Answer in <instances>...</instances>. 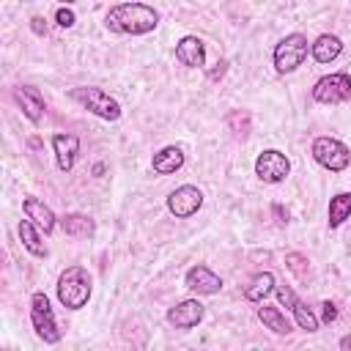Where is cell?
Wrapping results in <instances>:
<instances>
[{
	"mask_svg": "<svg viewBox=\"0 0 351 351\" xmlns=\"http://www.w3.org/2000/svg\"><path fill=\"white\" fill-rule=\"evenodd\" d=\"M104 25L112 33L140 36V33H148V30H154L159 25V14L145 3H121V5H112L107 11Z\"/></svg>",
	"mask_w": 351,
	"mask_h": 351,
	"instance_id": "1",
	"label": "cell"
},
{
	"mask_svg": "<svg viewBox=\"0 0 351 351\" xmlns=\"http://www.w3.org/2000/svg\"><path fill=\"white\" fill-rule=\"evenodd\" d=\"M90 274L82 269V266H69L60 277H58V299L63 307L69 310H80L88 304L90 299Z\"/></svg>",
	"mask_w": 351,
	"mask_h": 351,
	"instance_id": "2",
	"label": "cell"
},
{
	"mask_svg": "<svg viewBox=\"0 0 351 351\" xmlns=\"http://www.w3.org/2000/svg\"><path fill=\"white\" fill-rule=\"evenodd\" d=\"M69 96L104 121H118V115H121V104L110 93H104L101 88H71Z\"/></svg>",
	"mask_w": 351,
	"mask_h": 351,
	"instance_id": "3",
	"label": "cell"
},
{
	"mask_svg": "<svg viewBox=\"0 0 351 351\" xmlns=\"http://www.w3.org/2000/svg\"><path fill=\"white\" fill-rule=\"evenodd\" d=\"M313 159H315L321 167H326V170H332V173H340V170L348 167L351 154H348V148H346L340 140H335V137H315V140H313Z\"/></svg>",
	"mask_w": 351,
	"mask_h": 351,
	"instance_id": "4",
	"label": "cell"
},
{
	"mask_svg": "<svg viewBox=\"0 0 351 351\" xmlns=\"http://www.w3.org/2000/svg\"><path fill=\"white\" fill-rule=\"evenodd\" d=\"M304 58H307V38L302 33H291L274 47V69L280 74L293 71L296 66H302Z\"/></svg>",
	"mask_w": 351,
	"mask_h": 351,
	"instance_id": "5",
	"label": "cell"
},
{
	"mask_svg": "<svg viewBox=\"0 0 351 351\" xmlns=\"http://www.w3.org/2000/svg\"><path fill=\"white\" fill-rule=\"evenodd\" d=\"M30 321H33V329L38 332V337L44 343H58L60 340V329L55 324L49 299L44 293H33V299H30Z\"/></svg>",
	"mask_w": 351,
	"mask_h": 351,
	"instance_id": "6",
	"label": "cell"
},
{
	"mask_svg": "<svg viewBox=\"0 0 351 351\" xmlns=\"http://www.w3.org/2000/svg\"><path fill=\"white\" fill-rule=\"evenodd\" d=\"M313 99L321 101V104H337V101L351 99V77H348L346 71L321 77V80L313 85Z\"/></svg>",
	"mask_w": 351,
	"mask_h": 351,
	"instance_id": "7",
	"label": "cell"
},
{
	"mask_svg": "<svg viewBox=\"0 0 351 351\" xmlns=\"http://www.w3.org/2000/svg\"><path fill=\"white\" fill-rule=\"evenodd\" d=\"M255 173H258V178L266 181V184H280V181L291 173V162H288L285 154L269 148V151H263V154L255 159Z\"/></svg>",
	"mask_w": 351,
	"mask_h": 351,
	"instance_id": "8",
	"label": "cell"
},
{
	"mask_svg": "<svg viewBox=\"0 0 351 351\" xmlns=\"http://www.w3.org/2000/svg\"><path fill=\"white\" fill-rule=\"evenodd\" d=\"M203 206V192L197 189V186H178L176 192H170V197H167V208H170V214L173 217H178V219H186V217H192V214H197V208Z\"/></svg>",
	"mask_w": 351,
	"mask_h": 351,
	"instance_id": "9",
	"label": "cell"
},
{
	"mask_svg": "<svg viewBox=\"0 0 351 351\" xmlns=\"http://www.w3.org/2000/svg\"><path fill=\"white\" fill-rule=\"evenodd\" d=\"M274 293H277L280 304H285V307L293 313V318H296V324H299L302 329H307V332H315V329H318V318H315V313H313L310 307H304V302H299L288 285H277Z\"/></svg>",
	"mask_w": 351,
	"mask_h": 351,
	"instance_id": "10",
	"label": "cell"
},
{
	"mask_svg": "<svg viewBox=\"0 0 351 351\" xmlns=\"http://www.w3.org/2000/svg\"><path fill=\"white\" fill-rule=\"evenodd\" d=\"M200 318H203V304L197 299H184L167 310V324H173L176 329H192L200 324Z\"/></svg>",
	"mask_w": 351,
	"mask_h": 351,
	"instance_id": "11",
	"label": "cell"
},
{
	"mask_svg": "<svg viewBox=\"0 0 351 351\" xmlns=\"http://www.w3.org/2000/svg\"><path fill=\"white\" fill-rule=\"evenodd\" d=\"M176 60L189 66V69H197L206 63V44L197 38V36H184L178 44H176Z\"/></svg>",
	"mask_w": 351,
	"mask_h": 351,
	"instance_id": "12",
	"label": "cell"
},
{
	"mask_svg": "<svg viewBox=\"0 0 351 351\" xmlns=\"http://www.w3.org/2000/svg\"><path fill=\"white\" fill-rule=\"evenodd\" d=\"M14 99H16V104L22 107V112H25L33 123H38V121L44 118V99H41L38 88H33V85H19V88L14 90Z\"/></svg>",
	"mask_w": 351,
	"mask_h": 351,
	"instance_id": "13",
	"label": "cell"
},
{
	"mask_svg": "<svg viewBox=\"0 0 351 351\" xmlns=\"http://www.w3.org/2000/svg\"><path fill=\"white\" fill-rule=\"evenodd\" d=\"M186 288L195 293H217L222 288V280L208 266H192L186 271Z\"/></svg>",
	"mask_w": 351,
	"mask_h": 351,
	"instance_id": "14",
	"label": "cell"
},
{
	"mask_svg": "<svg viewBox=\"0 0 351 351\" xmlns=\"http://www.w3.org/2000/svg\"><path fill=\"white\" fill-rule=\"evenodd\" d=\"M52 148H55L58 167L63 173H69L74 167V159H77V151H80V140L74 134H55L52 137Z\"/></svg>",
	"mask_w": 351,
	"mask_h": 351,
	"instance_id": "15",
	"label": "cell"
},
{
	"mask_svg": "<svg viewBox=\"0 0 351 351\" xmlns=\"http://www.w3.org/2000/svg\"><path fill=\"white\" fill-rule=\"evenodd\" d=\"M22 208H25V214H27L30 222H36L44 233H52V228H55V214H52L49 206H44L38 197H25V200H22Z\"/></svg>",
	"mask_w": 351,
	"mask_h": 351,
	"instance_id": "16",
	"label": "cell"
},
{
	"mask_svg": "<svg viewBox=\"0 0 351 351\" xmlns=\"http://www.w3.org/2000/svg\"><path fill=\"white\" fill-rule=\"evenodd\" d=\"M310 52H313V58H315L318 63H332V60L343 52V41H340L337 36H332V33H324V36H318V38L310 44Z\"/></svg>",
	"mask_w": 351,
	"mask_h": 351,
	"instance_id": "17",
	"label": "cell"
},
{
	"mask_svg": "<svg viewBox=\"0 0 351 351\" xmlns=\"http://www.w3.org/2000/svg\"><path fill=\"white\" fill-rule=\"evenodd\" d=\"M154 170L156 173H162V176H167V173H176L181 165H184V151L178 148V145H167V148H162L159 154H154Z\"/></svg>",
	"mask_w": 351,
	"mask_h": 351,
	"instance_id": "18",
	"label": "cell"
},
{
	"mask_svg": "<svg viewBox=\"0 0 351 351\" xmlns=\"http://www.w3.org/2000/svg\"><path fill=\"white\" fill-rule=\"evenodd\" d=\"M60 225H63V230H66L69 236H77V239H88V236H93V230H96L93 219L85 217V214H66V217L60 219Z\"/></svg>",
	"mask_w": 351,
	"mask_h": 351,
	"instance_id": "19",
	"label": "cell"
},
{
	"mask_svg": "<svg viewBox=\"0 0 351 351\" xmlns=\"http://www.w3.org/2000/svg\"><path fill=\"white\" fill-rule=\"evenodd\" d=\"M16 230H19L22 247H25L30 255H36V258H44V255H47V247H44V241H41V236L36 233V228H33V222H30V219H22Z\"/></svg>",
	"mask_w": 351,
	"mask_h": 351,
	"instance_id": "20",
	"label": "cell"
},
{
	"mask_svg": "<svg viewBox=\"0 0 351 351\" xmlns=\"http://www.w3.org/2000/svg\"><path fill=\"white\" fill-rule=\"evenodd\" d=\"M351 217V192H340L329 200V228H340Z\"/></svg>",
	"mask_w": 351,
	"mask_h": 351,
	"instance_id": "21",
	"label": "cell"
},
{
	"mask_svg": "<svg viewBox=\"0 0 351 351\" xmlns=\"http://www.w3.org/2000/svg\"><path fill=\"white\" fill-rule=\"evenodd\" d=\"M271 291H274V274H271V271H261V274H255V277L250 280L244 296H247L250 302H261V299L269 296Z\"/></svg>",
	"mask_w": 351,
	"mask_h": 351,
	"instance_id": "22",
	"label": "cell"
},
{
	"mask_svg": "<svg viewBox=\"0 0 351 351\" xmlns=\"http://www.w3.org/2000/svg\"><path fill=\"white\" fill-rule=\"evenodd\" d=\"M258 318L263 321L266 329H271V332H277V335H288V332H291V321H288L277 307H261V310H258Z\"/></svg>",
	"mask_w": 351,
	"mask_h": 351,
	"instance_id": "23",
	"label": "cell"
},
{
	"mask_svg": "<svg viewBox=\"0 0 351 351\" xmlns=\"http://www.w3.org/2000/svg\"><path fill=\"white\" fill-rule=\"evenodd\" d=\"M228 129L233 132V137H247L250 134V112L247 110H233L228 115Z\"/></svg>",
	"mask_w": 351,
	"mask_h": 351,
	"instance_id": "24",
	"label": "cell"
},
{
	"mask_svg": "<svg viewBox=\"0 0 351 351\" xmlns=\"http://www.w3.org/2000/svg\"><path fill=\"white\" fill-rule=\"evenodd\" d=\"M285 266L296 274V280H307V274H310V261L302 252H288L285 255Z\"/></svg>",
	"mask_w": 351,
	"mask_h": 351,
	"instance_id": "25",
	"label": "cell"
},
{
	"mask_svg": "<svg viewBox=\"0 0 351 351\" xmlns=\"http://www.w3.org/2000/svg\"><path fill=\"white\" fill-rule=\"evenodd\" d=\"M55 19H58L60 27H71V25H74V11H71V8H58Z\"/></svg>",
	"mask_w": 351,
	"mask_h": 351,
	"instance_id": "26",
	"label": "cell"
},
{
	"mask_svg": "<svg viewBox=\"0 0 351 351\" xmlns=\"http://www.w3.org/2000/svg\"><path fill=\"white\" fill-rule=\"evenodd\" d=\"M321 315H324V321L329 324V321H335V318H337V307H335L332 302H324V304H321Z\"/></svg>",
	"mask_w": 351,
	"mask_h": 351,
	"instance_id": "27",
	"label": "cell"
},
{
	"mask_svg": "<svg viewBox=\"0 0 351 351\" xmlns=\"http://www.w3.org/2000/svg\"><path fill=\"white\" fill-rule=\"evenodd\" d=\"M30 22H33V33H38V36H41V33H47V22H44L41 16H33Z\"/></svg>",
	"mask_w": 351,
	"mask_h": 351,
	"instance_id": "28",
	"label": "cell"
},
{
	"mask_svg": "<svg viewBox=\"0 0 351 351\" xmlns=\"http://www.w3.org/2000/svg\"><path fill=\"white\" fill-rule=\"evenodd\" d=\"M217 66H219V69H214V71H211V74H208V80H219V77H222V74H225V66H228V63H225V60H219V63H217Z\"/></svg>",
	"mask_w": 351,
	"mask_h": 351,
	"instance_id": "29",
	"label": "cell"
},
{
	"mask_svg": "<svg viewBox=\"0 0 351 351\" xmlns=\"http://www.w3.org/2000/svg\"><path fill=\"white\" fill-rule=\"evenodd\" d=\"M274 214L280 217V222H288V211H282V206H274Z\"/></svg>",
	"mask_w": 351,
	"mask_h": 351,
	"instance_id": "30",
	"label": "cell"
},
{
	"mask_svg": "<svg viewBox=\"0 0 351 351\" xmlns=\"http://www.w3.org/2000/svg\"><path fill=\"white\" fill-rule=\"evenodd\" d=\"M340 351H351V335H346V337L340 340Z\"/></svg>",
	"mask_w": 351,
	"mask_h": 351,
	"instance_id": "31",
	"label": "cell"
}]
</instances>
